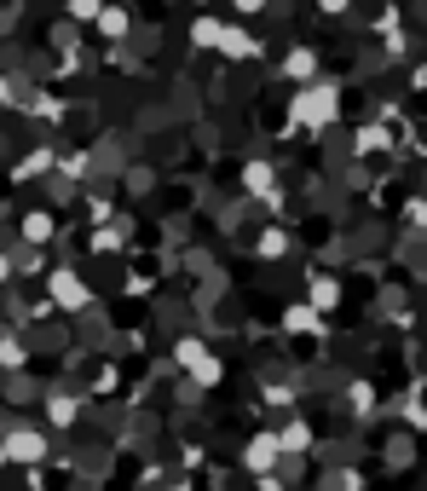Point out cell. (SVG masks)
I'll return each instance as SVG.
<instances>
[{"label": "cell", "mask_w": 427, "mask_h": 491, "mask_svg": "<svg viewBox=\"0 0 427 491\" xmlns=\"http://www.w3.org/2000/svg\"><path fill=\"white\" fill-rule=\"evenodd\" d=\"M40 451H47V439L29 433V428H18V433L6 439V457H40Z\"/></svg>", "instance_id": "1"}, {"label": "cell", "mask_w": 427, "mask_h": 491, "mask_svg": "<svg viewBox=\"0 0 427 491\" xmlns=\"http://www.w3.org/2000/svg\"><path fill=\"white\" fill-rule=\"evenodd\" d=\"M47 416H52L58 428H70V422H75V399H52V405H47Z\"/></svg>", "instance_id": "3"}, {"label": "cell", "mask_w": 427, "mask_h": 491, "mask_svg": "<svg viewBox=\"0 0 427 491\" xmlns=\"http://www.w3.org/2000/svg\"><path fill=\"white\" fill-rule=\"evenodd\" d=\"M58 301H64V306H81V301H87V289L70 284V278H58Z\"/></svg>", "instance_id": "4"}, {"label": "cell", "mask_w": 427, "mask_h": 491, "mask_svg": "<svg viewBox=\"0 0 427 491\" xmlns=\"http://www.w3.org/2000/svg\"><path fill=\"white\" fill-rule=\"evenodd\" d=\"M272 457H277L272 439H254V445H248V463H254V468H272Z\"/></svg>", "instance_id": "2"}]
</instances>
